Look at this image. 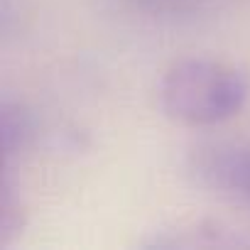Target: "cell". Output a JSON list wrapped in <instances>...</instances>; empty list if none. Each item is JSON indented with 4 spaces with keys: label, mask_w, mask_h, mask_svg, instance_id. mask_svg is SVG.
Returning a JSON list of instances; mask_svg holds the SVG:
<instances>
[{
    "label": "cell",
    "mask_w": 250,
    "mask_h": 250,
    "mask_svg": "<svg viewBox=\"0 0 250 250\" xmlns=\"http://www.w3.org/2000/svg\"><path fill=\"white\" fill-rule=\"evenodd\" d=\"M248 98L245 76L213 59H182L172 64L160 86L165 113L187 125H213L235 115Z\"/></svg>",
    "instance_id": "obj_1"
},
{
    "label": "cell",
    "mask_w": 250,
    "mask_h": 250,
    "mask_svg": "<svg viewBox=\"0 0 250 250\" xmlns=\"http://www.w3.org/2000/svg\"><path fill=\"white\" fill-rule=\"evenodd\" d=\"M201 167L216 187L250 196V147L211 150Z\"/></svg>",
    "instance_id": "obj_2"
}]
</instances>
